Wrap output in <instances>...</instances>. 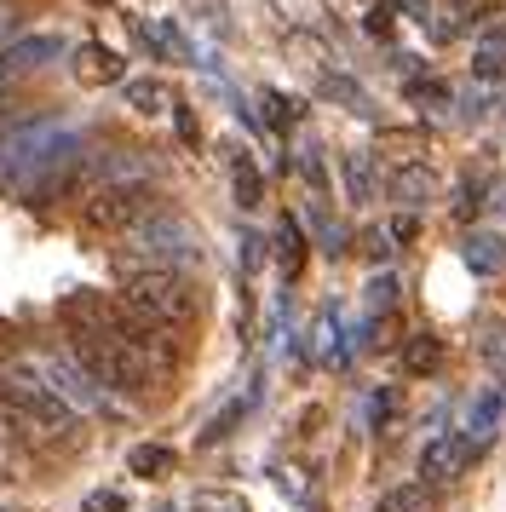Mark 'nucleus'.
<instances>
[{"mask_svg":"<svg viewBox=\"0 0 506 512\" xmlns=\"http://www.w3.org/2000/svg\"><path fill=\"white\" fill-rule=\"evenodd\" d=\"M69 357L81 363L87 380L110 386V392H144V386L161 380L156 357L144 346H133L127 334L104 328V323H69Z\"/></svg>","mask_w":506,"mask_h":512,"instance_id":"1","label":"nucleus"},{"mask_svg":"<svg viewBox=\"0 0 506 512\" xmlns=\"http://www.w3.org/2000/svg\"><path fill=\"white\" fill-rule=\"evenodd\" d=\"M0 403L12 409V420H18L23 438L58 443V438L75 432V403H69L64 392H52L46 374L35 369V363H12V369L0 374Z\"/></svg>","mask_w":506,"mask_h":512,"instance_id":"2","label":"nucleus"},{"mask_svg":"<svg viewBox=\"0 0 506 512\" xmlns=\"http://www.w3.org/2000/svg\"><path fill=\"white\" fill-rule=\"evenodd\" d=\"M202 259V242L196 231L173 219V213H156L150 225H138L127 236V248H121V265H127V277L133 271H184V265H196Z\"/></svg>","mask_w":506,"mask_h":512,"instance_id":"3","label":"nucleus"},{"mask_svg":"<svg viewBox=\"0 0 506 512\" xmlns=\"http://www.w3.org/2000/svg\"><path fill=\"white\" fill-rule=\"evenodd\" d=\"M156 213H161L156 185H150L144 173H133V179H115V185L92 190L87 202H81V225H87V231H121V236H133L138 225H150Z\"/></svg>","mask_w":506,"mask_h":512,"instance_id":"4","label":"nucleus"},{"mask_svg":"<svg viewBox=\"0 0 506 512\" xmlns=\"http://www.w3.org/2000/svg\"><path fill=\"white\" fill-rule=\"evenodd\" d=\"M121 300L156 328H179L196 317V288H190L184 271H133L127 288H121Z\"/></svg>","mask_w":506,"mask_h":512,"instance_id":"5","label":"nucleus"},{"mask_svg":"<svg viewBox=\"0 0 506 512\" xmlns=\"http://www.w3.org/2000/svg\"><path fill=\"white\" fill-rule=\"evenodd\" d=\"M478 461V438L472 432H449V438H437L426 449V461H420V484H443V478H455L466 466Z\"/></svg>","mask_w":506,"mask_h":512,"instance_id":"6","label":"nucleus"},{"mask_svg":"<svg viewBox=\"0 0 506 512\" xmlns=\"http://www.w3.org/2000/svg\"><path fill=\"white\" fill-rule=\"evenodd\" d=\"M443 363V340L437 334H414L409 346H403V369L409 374H432Z\"/></svg>","mask_w":506,"mask_h":512,"instance_id":"7","label":"nucleus"},{"mask_svg":"<svg viewBox=\"0 0 506 512\" xmlns=\"http://www.w3.org/2000/svg\"><path fill=\"white\" fill-rule=\"evenodd\" d=\"M380 512H432V484H409V489H391Z\"/></svg>","mask_w":506,"mask_h":512,"instance_id":"8","label":"nucleus"},{"mask_svg":"<svg viewBox=\"0 0 506 512\" xmlns=\"http://www.w3.org/2000/svg\"><path fill=\"white\" fill-rule=\"evenodd\" d=\"M75 70L87 75V81H115V75H121V64H115V52L87 47V52H81V64H75Z\"/></svg>","mask_w":506,"mask_h":512,"instance_id":"9","label":"nucleus"},{"mask_svg":"<svg viewBox=\"0 0 506 512\" xmlns=\"http://www.w3.org/2000/svg\"><path fill=\"white\" fill-rule=\"evenodd\" d=\"M472 271H489V265H501L506 259V248H501V236H495V242H489V236H478V242H472Z\"/></svg>","mask_w":506,"mask_h":512,"instance_id":"10","label":"nucleus"},{"mask_svg":"<svg viewBox=\"0 0 506 512\" xmlns=\"http://www.w3.org/2000/svg\"><path fill=\"white\" fill-rule=\"evenodd\" d=\"M236 196H242V208H259V173L248 162H236Z\"/></svg>","mask_w":506,"mask_h":512,"instance_id":"11","label":"nucleus"},{"mask_svg":"<svg viewBox=\"0 0 506 512\" xmlns=\"http://www.w3.org/2000/svg\"><path fill=\"white\" fill-rule=\"evenodd\" d=\"M478 75H483V81H489V75H506V35L495 41V47L478 52Z\"/></svg>","mask_w":506,"mask_h":512,"instance_id":"12","label":"nucleus"},{"mask_svg":"<svg viewBox=\"0 0 506 512\" xmlns=\"http://www.w3.org/2000/svg\"><path fill=\"white\" fill-rule=\"evenodd\" d=\"M127 98H133V104L144 110V116H156V104H161V87H156V81H133V87H127Z\"/></svg>","mask_w":506,"mask_h":512,"instance_id":"13","label":"nucleus"},{"mask_svg":"<svg viewBox=\"0 0 506 512\" xmlns=\"http://www.w3.org/2000/svg\"><path fill=\"white\" fill-rule=\"evenodd\" d=\"M167 461H173L167 449H133V472H161Z\"/></svg>","mask_w":506,"mask_h":512,"instance_id":"14","label":"nucleus"},{"mask_svg":"<svg viewBox=\"0 0 506 512\" xmlns=\"http://www.w3.org/2000/svg\"><path fill=\"white\" fill-rule=\"evenodd\" d=\"M12 35H18V6L0 0V41H12Z\"/></svg>","mask_w":506,"mask_h":512,"instance_id":"15","label":"nucleus"},{"mask_svg":"<svg viewBox=\"0 0 506 512\" xmlns=\"http://www.w3.org/2000/svg\"><path fill=\"white\" fill-rule=\"evenodd\" d=\"M12 81H23V70H18V64H12V58H6V52H0V93H6Z\"/></svg>","mask_w":506,"mask_h":512,"instance_id":"16","label":"nucleus"},{"mask_svg":"<svg viewBox=\"0 0 506 512\" xmlns=\"http://www.w3.org/2000/svg\"><path fill=\"white\" fill-rule=\"evenodd\" d=\"M386 415H391V397L380 392V397H374V403H368V420H374V426H386Z\"/></svg>","mask_w":506,"mask_h":512,"instance_id":"17","label":"nucleus"}]
</instances>
